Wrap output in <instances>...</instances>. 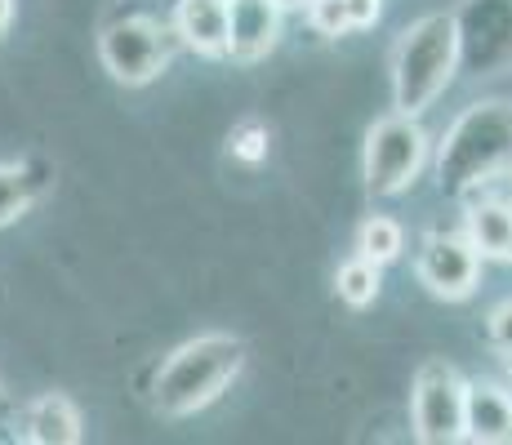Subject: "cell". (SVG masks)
Segmentation results:
<instances>
[{"instance_id": "6da1fadb", "label": "cell", "mask_w": 512, "mask_h": 445, "mask_svg": "<svg viewBox=\"0 0 512 445\" xmlns=\"http://www.w3.org/2000/svg\"><path fill=\"white\" fill-rule=\"evenodd\" d=\"M512 174V98L486 94L459 107L432 152V183L446 201H468Z\"/></svg>"}, {"instance_id": "7a4b0ae2", "label": "cell", "mask_w": 512, "mask_h": 445, "mask_svg": "<svg viewBox=\"0 0 512 445\" xmlns=\"http://www.w3.org/2000/svg\"><path fill=\"white\" fill-rule=\"evenodd\" d=\"M245 361H250V343L241 334H192L179 348L165 352V361H156L152 379H147V401L161 419H196L228 397Z\"/></svg>"}, {"instance_id": "3957f363", "label": "cell", "mask_w": 512, "mask_h": 445, "mask_svg": "<svg viewBox=\"0 0 512 445\" xmlns=\"http://www.w3.org/2000/svg\"><path fill=\"white\" fill-rule=\"evenodd\" d=\"M459 76H464V54H459L455 9H432V14H419L415 23L401 27L388 63L392 107L397 112L428 116Z\"/></svg>"}, {"instance_id": "277c9868", "label": "cell", "mask_w": 512, "mask_h": 445, "mask_svg": "<svg viewBox=\"0 0 512 445\" xmlns=\"http://www.w3.org/2000/svg\"><path fill=\"white\" fill-rule=\"evenodd\" d=\"M432 143L423 116L410 112H383L366 125V143H361V183L366 196L374 201H392V196H406L419 187L423 170L432 165Z\"/></svg>"}, {"instance_id": "5b68a950", "label": "cell", "mask_w": 512, "mask_h": 445, "mask_svg": "<svg viewBox=\"0 0 512 445\" xmlns=\"http://www.w3.org/2000/svg\"><path fill=\"white\" fill-rule=\"evenodd\" d=\"M94 49L103 72L125 89H147L156 85L174 67L179 54V36H174L170 18L152 14V9H130V14L107 18L94 32Z\"/></svg>"}, {"instance_id": "8992f818", "label": "cell", "mask_w": 512, "mask_h": 445, "mask_svg": "<svg viewBox=\"0 0 512 445\" xmlns=\"http://www.w3.org/2000/svg\"><path fill=\"white\" fill-rule=\"evenodd\" d=\"M410 437L419 445L468 441V379L450 356H423L410 370Z\"/></svg>"}, {"instance_id": "52a82bcc", "label": "cell", "mask_w": 512, "mask_h": 445, "mask_svg": "<svg viewBox=\"0 0 512 445\" xmlns=\"http://www.w3.org/2000/svg\"><path fill=\"white\" fill-rule=\"evenodd\" d=\"M481 267L486 259L477 254V245L468 241V232H446V227H432L419 236L415 250V281L432 299L441 303H468L481 290Z\"/></svg>"}, {"instance_id": "ba28073f", "label": "cell", "mask_w": 512, "mask_h": 445, "mask_svg": "<svg viewBox=\"0 0 512 445\" xmlns=\"http://www.w3.org/2000/svg\"><path fill=\"white\" fill-rule=\"evenodd\" d=\"M455 23L468 81L512 72V0H459Z\"/></svg>"}, {"instance_id": "9c48e42d", "label": "cell", "mask_w": 512, "mask_h": 445, "mask_svg": "<svg viewBox=\"0 0 512 445\" xmlns=\"http://www.w3.org/2000/svg\"><path fill=\"white\" fill-rule=\"evenodd\" d=\"M285 14L277 0H228V63L259 67L285 41Z\"/></svg>"}, {"instance_id": "30bf717a", "label": "cell", "mask_w": 512, "mask_h": 445, "mask_svg": "<svg viewBox=\"0 0 512 445\" xmlns=\"http://www.w3.org/2000/svg\"><path fill=\"white\" fill-rule=\"evenodd\" d=\"M14 441H32V445H76L85 441V414L67 392L49 388L41 397L23 401L18 410V428Z\"/></svg>"}, {"instance_id": "8fae6325", "label": "cell", "mask_w": 512, "mask_h": 445, "mask_svg": "<svg viewBox=\"0 0 512 445\" xmlns=\"http://www.w3.org/2000/svg\"><path fill=\"white\" fill-rule=\"evenodd\" d=\"M170 27L187 54L228 63V0H174Z\"/></svg>"}, {"instance_id": "7c38bea8", "label": "cell", "mask_w": 512, "mask_h": 445, "mask_svg": "<svg viewBox=\"0 0 512 445\" xmlns=\"http://www.w3.org/2000/svg\"><path fill=\"white\" fill-rule=\"evenodd\" d=\"M464 205V232L486 263H512V201L490 187L472 192Z\"/></svg>"}, {"instance_id": "4fadbf2b", "label": "cell", "mask_w": 512, "mask_h": 445, "mask_svg": "<svg viewBox=\"0 0 512 445\" xmlns=\"http://www.w3.org/2000/svg\"><path fill=\"white\" fill-rule=\"evenodd\" d=\"M54 187V170L41 156H23V161H0V232L23 223L45 192Z\"/></svg>"}, {"instance_id": "5bb4252c", "label": "cell", "mask_w": 512, "mask_h": 445, "mask_svg": "<svg viewBox=\"0 0 512 445\" xmlns=\"http://www.w3.org/2000/svg\"><path fill=\"white\" fill-rule=\"evenodd\" d=\"M468 441L512 445V388L490 379H468Z\"/></svg>"}, {"instance_id": "9a60e30c", "label": "cell", "mask_w": 512, "mask_h": 445, "mask_svg": "<svg viewBox=\"0 0 512 445\" xmlns=\"http://www.w3.org/2000/svg\"><path fill=\"white\" fill-rule=\"evenodd\" d=\"M383 294V267L374 259H361V254H352V259H343L334 267V299L343 303L348 312H366L379 303Z\"/></svg>"}, {"instance_id": "2e32d148", "label": "cell", "mask_w": 512, "mask_h": 445, "mask_svg": "<svg viewBox=\"0 0 512 445\" xmlns=\"http://www.w3.org/2000/svg\"><path fill=\"white\" fill-rule=\"evenodd\" d=\"M357 254L361 259H374L379 267L397 263L406 254V227L392 214H366L357 227Z\"/></svg>"}, {"instance_id": "e0dca14e", "label": "cell", "mask_w": 512, "mask_h": 445, "mask_svg": "<svg viewBox=\"0 0 512 445\" xmlns=\"http://www.w3.org/2000/svg\"><path fill=\"white\" fill-rule=\"evenodd\" d=\"M268 152H272V130L263 116H241V121H232L228 130V156L232 165H241V170H259V165H268Z\"/></svg>"}, {"instance_id": "ac0fdd59", "label": "cell", "mask_w": 512, "mask_h": 445, "mask_svg": "<svg viewBox=\"0 0 512 445\" xmlns=\"http://www.w3.org/2000/svg\"><path fill=\"white\" fill-rule=\"evenodd\" d=\"M308 27L321 36V41H348L352 23H348V9H343V0H308Z\"/></svg>"}, {"instance_id": "d6986e66", "label": "cell", "mask_w": 512, "mask_h": 445, "mask_svg": "<svg viewBox=\"0 0 512 445\" xmlns=\"http://www.w3.org/2000/svg\"><path fill=\"white\" fill-rule=\"evenodd\" d=\"M486 343L504 356V365H512V299L495 303L486 316Z\"/></svg>"}, {"instance_id": "ffe728a7", "label": "cell", "mask_w": 512, "mask_h": 445, "mask_svg": "<svg viewBox=\"0 0 512 445\" xmlns=\"http://www.w3.org/2000/svg\"><path fill=\"white\" fill-rule=\"evenodd\" d=\"M383 5H388V0H343L352 32H370V27L383 18Z\"/></svg>"}, {"instance_id": "44dd1931", "label": "cell", "mask_w": 512, "mask_h": 445, "mask_svg": "<svg viewBox=\"0 0 512 445\" xmlns=\"http://www.w3.org/2000/svg\"><path fill=\"white\" fill-rule=\"evenodd\" d=\"M18 410H23V405L14 401V392H9L5 383H0V428H18Z\"/></svg>"}, {"instance_id": "7402d4cb", "label": "cell", "mask_w": 512, "mask_h": 445, "mask_svg": "<svg viewBox=\"0 0 512 445\" xmlns=\"http://www.w3.org/2000/svg\"><path fill=\"white\" fill-rule=\"evenodd\" d=\"M14 18H18V0H0V41L9 36V27H14Z\"/></svg>"}, {"instance_id": "603a6c76", "label": "cell", "mask_w": 512, "mask_h": 445, "mask_svg": "<svg viewBox=\"0 0 512 445\" xmlns=\"http://www.w3.org/2000/svg\"><path fill=\"white\" fill-rule=\"evenodd\" d=\"M277 5H281V9H303L308 0H277Z\"/></svg>"}, {"instance_id": "cb8c5ba5", "label": "cell", "mask_w": 512, "mask_h": 445, "mask_svg": "<svg viewBox=\"0 0 512 445\" xmlns=\"http://www.w3.org/2000/svg\"><path fill=\"white\" fill-rule=\"evenodd\" d=\"M508 201H512V174H508Z\"/></svg>"}, {"instance_id": "d4e9b609", "label": "cell", "mask_w": 512, "mask_h": 445, "mask_svg": "<svg viewBox=\"0 0 512 445\" xmlns=\"http://www.w3.org/2000/svg\"><path fill=\"white\" fill-rule=\"evenodd\" d=\"M508 388H512V365H508Z\"/></svg>"}, {"instance_id": "484cf974", "label": "cell", "mask_w": 512, "mask_h": 445, "mask_svg": "<svg viewBox=\"0 0 512 445\" xmlns=\"http://www.w3.org/2000/svg\"><path fill=\"white\" fill-rule=\"evenodd\" d=\"M0 303H5V285H0Z\"/></svg>"}]
</instances>
